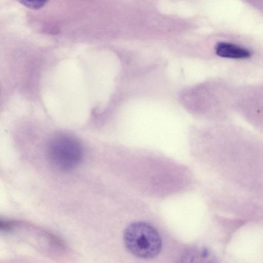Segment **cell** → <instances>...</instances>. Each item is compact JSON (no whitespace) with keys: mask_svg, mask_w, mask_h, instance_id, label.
<instances>
[{"mask_svg":"<svg viewBox=\"0 0 263 263\" xmlns=\"http://www.w3.org/2000/svg\"><path fill=\"white\" fill-rule=\"evenodd\" d=\"M48 155L54 167L62 171H68L80 163L83 151L81 144L76 138L68 135H61L50 143Z\"/></svg>","mask_w":263,"mask_h":263,"instance_id":"cell-2","label":"cell"},{"mask_svg":"<svg viewBox=\"0 0 263 263\" xmlns=\"http://www.w3.org/2000/svg\"><path fill=\"white\" fill-rule=\"evenodd\" d=\"M123 239L128 250L140 258L154 257L161 249L162 241L158 233L144 222H136L128 226L124 231Z\"/></svg>","mask_w":263,"mask_h":263,"instance_id":"cell-1","label":"cell"},{"mask_svg":"<svg viewBox=\"0 0 263 263\" xmlns=\"http://www.w3.org/2000/svg\"><path fill=\"white\" fill-rule=\"evenodd\" d=\"M49 0H17V1L28 8L37 10L43 7Z\"/></svg>","mask_w":263,"mask_h":263,"instance_id":"cell-4","label":"cell"},{"mask_svg":"<svg viewBox=\"0 0 263 263\" xmlns=\"http://www.w3.org/2000/svg\"><path fill=\"white\" fill-rule=\"evenodd\" d=\"M215 50L218 56L228 59L247 60L252 55V52L248 49L229 42L218 43Z\"/></svg>","mask_w":263,"mask_h":263,"instance_id":"cell-3","label":"cell"}]
</instances>
